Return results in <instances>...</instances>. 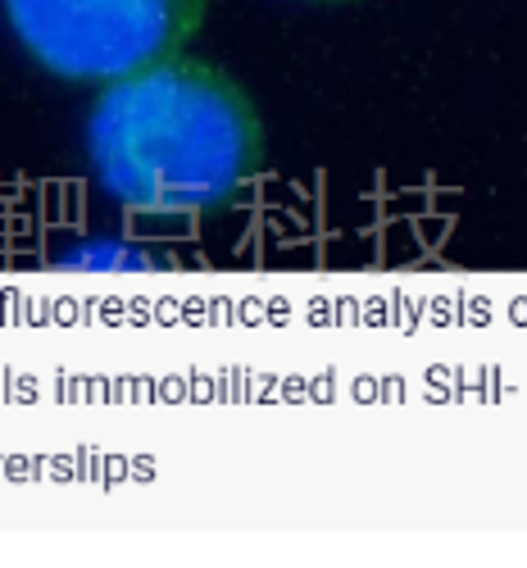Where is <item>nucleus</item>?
Wrapping results in <instances>:
<instances>
[{
	"instance_id": "nucleus-2",
	"label": "nucleus",
	"mask_w": 527,
	"mask_h": 568,
	"mask_svg": "<svg viewBox=\"0 0 527 568\" xmlns=\"http://www.w3.org/2000/svg\"><path fill=\"white\" fill-rule=\"evenodd\" d=\"M23 51L69 82L155 69L201 32L210 0H0Z\"/></svg>"
},
{
	"instance_id": "nucleus-1",
	"label": "nucleus",
	"mask_w": 527,
	"mask_h": 568,
	"mask_svg": "<svg viewBox=\"0 0 527 568\" xmlns=\"http://www.w3.org/2000/svg\"><path fill=\"white\" fill-rule=\"evenodd\" d=\"M87 155L95 182L132 214H214L260 178L264 119L227 69L173 55L101 91Z\"/></svg>"
}]
</instances>
